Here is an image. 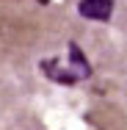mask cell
Segmentation results:
<instances>
[{"instance_id":"cell-1","label":"cell","mask_w":127,"mask_h":130,"mask_svg":"<svg viewBox=\"0 0 127 130\" xmlns=\"http://www.w3.org/2000/svg\"><path fill=\"white\" fill-rule=\"evenodd\" d=\"M66 50H69V58H66V61H61L58 55L42 58V61H39V72L47 80L58 83V86H77V83H83V80L91 78L94 69H91L86 53L80 50L77 42H69Z\"/></svg>"},{"instance_id":"cell-2","label":"cell","mask_w":127,"mask_h":130,"mask_svg":"<svg viewBox=\"0 0 127 130\" xmlns=\"http://www.w3.org/2000/svg\"><path fill=\"white\" fill-rule=\"evenodd\" d=\"M113 6H116V0H80L77 14L91 22H108L113 17Z\"/></svg>"},{"instance_id":"cell-3","label":"cell","mask_w":127,"mask_h":130,"mask_svg":"<svg viewBox=\"0 0 127 130\" xmlns=\"http://www.w3.org/2000/svg\"><path fill=\"white\" fill-rule=\"evenodd\" d=\"M36 3H39V6H47V3H50V0H36Z\"/></svg>"}]
</instances>
